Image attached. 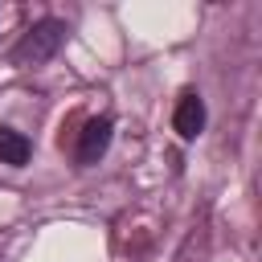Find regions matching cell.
<instances>
[{"label":"cell","instance_id":"6da1fadb","mask_svg":"<svg viewBox=\"0 0 262 262\" xmlns=\"http://www.w3.org/2000/svg\"><path fill=\"white\" fill-rule=\"evenodd\" d=\"M66 45V20H57V16H45V20H37L16 45H12V66H41V61H49L57 49Z\"/></svg>","mask_w":262,"mask_h":262},{"label":"cell","instance_id":"277c9868","mask_svg":"<svg viewBox=\"0 0 262 262\" xmlns=\"http://www.w3.org/2000/svg\"><path fill=\"white\" fill-rule=\"evenodd\" d=\"M29 156H33V143H29L20 131H12V127H0V164L25 168V164H29Z\"/></svg>","mask_w":262,"mask_h":262},{"label":"cell","instance_id":"7a4b0ae2","mask_svg":"<svg viewBox=\"0 0 262 262\" xmlns=\"http://www.w3.org/2000/svg\"><path fill=\"white\" fill-rule=\"evenodd\" d=\"M111 131H115V123H111V115H98V119H90V123L82 127V135H78V147H74V160H78L82 168H90V164H98V160H102V151L111 147Z\"/></svg>","mask_w":262,"mask_h":262},{"label":"cell","instance_id":"3957f363","mask_svg":"<svg viewBox=\"0 0 262 262\" xmlns=\"http://www.w3.org/2000/svg\"><path fill=\"white\" fill-rule=\"evenodd\" d=\"M172 127H176L180 139H196L201 135V127H205V102H201L196 90H184L180 94V102L172 111Z\"/></svg>","mask_w":262,"mask_h":262}]
</instances>
